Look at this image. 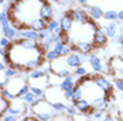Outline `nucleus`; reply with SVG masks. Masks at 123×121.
<instances>
[{"label": "nucleus", "instance_id": "40", "mask_svg": "<svg viewBox=\"0 0 123 121\" xmlns=\"http://www.w3.org/2000/svg\"><path fill=\"white\" fill-rule=\"evenodd\" d=\"M9 1H12V3H16V1H19V0H9Z\"/></svg>", "mask_w": 123, "mask_h": 121}, {"label": "nucleus", "instance_id": "1", "mask_svg": "<svg viewBox=\"0 0 123 121\" xmlns=\"http://www.w3.org/2000/svg\"><path fill=\"white\" fill-rule=\"evenodd\" d=\"M62 97L64 99V92L62 91L60 87H58V85H51L48 89H46V99L51 104L59 103Z\"/></svg>", "mask_w": 123, "mask_h": 121}, {"label": "nucleus", "instance_id": "3", "mask_svg": "<svg viewBox=\"0 0 123 121\" xmlns=\"http://www.w3.org/2000/svg\"><path fill=\"white\" fill-rule=\"evenodd\" d=\"M107 35L105 33V31L102 27H96V29H94V35H92V44L95 47H103L107 44Z\"/></svg>", "mask_w": 123, "mask_h": 121}, {"label": "nucleus", "instance_id": "2", "mask_svg": "<svg viewBox=\"0 0 123 121\" xmlns=\"http://www.w3.org/2000/svg\"><path fill=\"white\" fill-rule=\"evenodd\" d=\"M66 60H67V64L71 69H76L86 60V55H82L79 52H71L68 56H66Z\"/></svg>", "mask_w": 123, "mask_h": 121}, {"label": "nucleus", "instance_id": "6", "mask_svg": "<svg viewBox=\"0 0 123 121\" xmlns=\"http://www.w3.org/2000/svg\"><path fill=\"white\" fill-rule=\"evenodd\" d=\"M94 81H95V84L100 88V91L103 92L105 94L111 93V91H112V85H111V82L106 79L105 76H96V77H94Z\"/></svg>", "mask_w": 123, "mask_h": 121}, {"label": "nucleus", "instance_id": "7", "mask_svg": "<svg viewBox=\"0 0 123 121\" xmlns=\"http://www.w3.org/2000/svg\"><path fill=\"white\" fill-rule=\"evenodd\" d=\"M70 16L72 17L74 23H76V24H84L87 20V13L80 8H72L70 11Z\"/></svg>", "mask_w": 123, "mask_h": 121}, {"label": "nucleus", "instance_id": "31", "mask_svg": "<svg viewBox=\"0 0 123 121\" xmlns=\"http://www.w3.org/2000/svg\"><path fill=\"white\" fill-rule=\"evenodd\" d=\"M114 85H115V88H117L118 91L123 93V79H117L115 82H114Z\"/></svg>", "mask_w": 123, "mask_h": 121}, {"label": "nucleus", "instance_id": "24", "mask_svg": "<svg viewBox=\"0 0 123 121\" xmlns=\"http://www.w3.org/2000/svg\"><path fill=\"white\" fill-rule=\"evenodd\" d=\"M30 91L32 92V93H34L36 97H43V94H44L43 89H42V88H39V87H35V85H31Z\"/></svg>", "mask_w": 123, "mask_h": 121}, {"label": "nucleus", "instance_id": "20", "mask_svg": "<svg viewBox=\"0 0 123 121\" xmlns=\"http://www.w3.org/2000/svg\"><path fill=\"white\" fill-rule=\"evenodd\" d=\"M103 17H105L106 20H108V21L119 20V19H118V12H117V11H112V9H110V11H105Z\"/></svg>", "mask_w": 123, "mask_h": 121}, {"label": "nucleus", "instance_id": "14", "mask_svg": "<svg viewBox=\"0 0 123 121\" xmlns=\"http://www.w3.org/2000/svg\"><path fill=\"white\" fill-rule=\"evenodd\" d=\"M74 104H75V106H76L78 112H82V113H87L92 109L91 103H90L88 100H86V99H82V100L76 101V103H74Z\"/></svg>", "mask_w": 123, "mask_h": 121}, {"label": "nucleus", "instance_id": "22", "mask_svg": "<svg viewBox=\"0 0 123 121\" xmlns=\"http://www.w3.org/2000/svg\"><path fill=\"white\" fill-rule=\"evenodd\" d=\"M19 99H20V100H23V101H25L27 104H32L35 100H36V96H35V94L30 91V92H27L25 94H23L22 97H19Z\"/></svg>", "mask_w": 123, "mask_h": 121}, {"label": "nucleus", "instance_id": "10", "mask_svg": "<svg viewBox=\"0 0 123 121\" xmlns=\"http://www.w3.org/2000/svg\"><path fill=\"white\" fill-rule=\"evenodd\" d=\"M40 17L44 19L46 21L52 20V17H54V8L51 7V4L47 3V1H44L42 8H40Z\"/></svg>", "mask_w": 123, "mask_h": 121}, {"label": "nucleus", "instance_id": "43", "mask_svg": "<svg viewBox=\"0 0 123 121\" xmlns=\"http://www.w3.org/2000/svg\"><path fill=\"white\" fill-rule=\"evenodd\" d=\"M122 59H123V57H122Z\"/></svg>", "mask_w": 123, "mask_h": 121}, {"label": "nucleus", "instance_id": "5", "mask_svg": "<svg viewBox=\"0 0 123 121\" xmlns=\"http://www.w3.org/2000/svg\"><path fill=\"white\" fill-rule=\"evenodd\" d=\"M19 37L20 39H28V40L39 41V32L30 27H23L19 29Z\"/></svg>", "mask_w": 123, "mask_h": 121}, {"label": "nucleus", "instance_id": "16", "mask_svg": "<svg viewBox=\"0 0 123 121\" xmlns=\"http://www.w3.org/2000/svg\"><path fill=\"white\" fill-rule=\"evenodd\" d=\"M59 87H60V89L63 92H67V91H72L74 89V87H75V84H74V77L72 76H68V77H64L63 79V81L59 84Z\"/></svg>", "mask_w": 123, "mask_h": 121}, {"label": "nucleus", "instance_id": "35", "mask_svg": "<svg viewBox=\"0 0 123 121\" xmlns=\"http://www.w3.org/2000/svg\"><path fill=\"white\" fill-rule=\"evenodd\" d=\"M6 69H7V64H6V61H4V60H1V63H0V71L4 72Z\"/></svg>", "mask_w": 123, "mask_h": 121}, {"label": "nucleus", "instance_id": "37", "mask_svg": "<svg viewBox=\"0 0 123 121\" xmlns=\"http://www.w3.org/2000/svg\"><path fill=\"white\" fill-rule=\"evenodd\" d=\"M118 19H119L120 21H123V9L118 12Z\"/></svg>", "mask_w": 123, "mask_h": 121}, {"label": "nucleus", "instance_id": "32", "mask_svg": "<svg viewBox=\"0 0 123 121\" xmlns=\"http://www.w3.org/2000/svg\"><path fill=\"white\" fill-rule=\"evenodd\" d=\"M0 45L3 47V48H8L11 44H9V39L8 37H6V36H3L1 39H0Z\"/></svg>", "mask_w": 123, "mask_h": 121}, {"label": "nucleus", "instance_id": "41", "mask_svg": "<svg viewBox=\"0 0 123 121\" xmlns=\"http://www.w3.org/2000/svg\"><path fill=\"white\" fill-rule=\"evenodd\" d=\"M95 121H99V120H95Z\"/></svg>", "mask_w": 123, "mask_h": 121}, {"label": "nucleus", "instance_id": "4", "mask_svg": "<svg viewBox=\"0 0 123 121\" xmlns=\"http://www.w3.org/2000/svg\"><path fill=\"white\" fill-rule=\"evenodd\" d=\"M87 61H88L90 67H91V69L94 71V72H96V73L103 72V69H105V68H103V63H102L100 57H99L98 55L90 53L88 57H87Z\"/></svg>", "mask_w": 123, "mask_h": 121}, {"label": "nucleus", "instance_id": "18", "mask_svg": "<svg viewBox=\"0 0 123 121\" xmlns=\"http://www.w3.org/2000/svg\"><path fill=\"white\" fill-rule=\"evenodd\" d=\"M47 29L51 32V33H62V28H60V23L55 19L48 21V24H47Z\"/></svg>", "mask_w": 123, "mask_h": 121}, {"label": "nucleus", "instance_id": "38", "mask_svg": "<svg viewBox=\"0 0 123 121\" xmlns=\"http://www.w3.org/2000/svg\"><path fill=\"white\" fill-rule=\"evenodd\" d=\"M6 1H8V0H0V3H1V6H3V4L6 3Z\"/></svg>", "mask_w": 123, "mask_h": 121}, {"label": "nucleus", "instance_id": "28", "mask_svg": "<svg viewBox=\"0 0 123 121\" xmlns=\"http://www.w3.org/2000/svg\"><path fill=\"white\" fill-rule=\"evenodd\" d=\"M54 49H55V52L59 55V56H62V53H63V49H64V43L60 40L59 43H56L55 45H54Z\"/></svg>", "mask_w": 123, "mask_h": 121}, {"label": "nucleus", "instance_id": "30", "mask_svg": "<svg viewBox=\"0 0 123 121\" xmlns=\"http://www.w3.org/2000/svg\"><path fill=\"white\" fill-rule=\"evenodd\" d=\"M92 117H94V120H103L105 118V112L103 110H94V113H92Z\"/></svg>", "mask_w": 123, "mask_h": 121}, {"label": "nucleus", "instance_id": "42", "mask_svg": "<svg viewBox=\"0 0 123 121\" xmlns=\"http://www.w3.org/2000/svg\"><path fill=\"white\" fill-rule=\"evenodd\" d=\"M56 1H58V0H56Z\"/></svg>", "mask_w": 123, "mask_h": 121}, {"label": "nucleus", "instance_id": "19", "mask_svg": "<svg viewBox=\"0 0 123 121\" xmlns=\"http://www.w3.org/2000/svg\"><path fill=\"white\" fill-rule=\"evenodd\" d=\"M46 71L43 68H36V69H32L28 75V79L30 80H36V79H42V77H46Z\"/></svg>", "mask_w": 123, "mask_h": 121}, {"label": "nucleus", "instance_id": "9", "mask_svg": "<svg viewBox=\"0 0 123 121\" xmlns=\"http://www.w3.org/2000/svg\"><path fill=\"white\" fill-rule=\"evenodd\" d=\"M59 23H60L62 33H68V32L72 29V25H74V20H72V17L70 16V13L62 16V19L59 20Z\"/></svg>", "mask_w": 123, "mask_h": 121}, {"label": "nucleus", "instance_id": "36", "mask_svg": "<svg viewBox=\"0 0 123 121\" xmlns=\"http://www.w3.org/2000/svg\"><path fill=\"white\" fill-rule=\"evenodd\" d=\"M76 3H79L80 6H87L88 4V0H75Z\"/></svg>", "mask_w": 123, "mask_h": 121}, {"label": "nucleus", "instance_id": "26", "mask_svg": "<svg viewBox=\"0 0 123 121\" xmlns=\"http://www.w3.org/2000/svg\"><path fill=\"white\" fill-rule=\"evenodd\" d=\"M52 106H54V109H55V112H56V113H63V112H66V105L62 103V101L52 104Z\"/></svg>", "mask_w": 123, "mask_h": 121}, {"label": "nucleus", "instance_id": "15", "mask_svg": "<svg viewBox=\"0 0 123 121\" xmlns=\"http://www.w3.org/2000/svg\"><path fill=\"white\" fill-rule=\"evenodd\" d=\"M0 23H1V32L4 33H7L9 31V28H11V25H9V19H8V12L7 11H1L0 12Z\"/></svg>", "mask_w": 123, "mask_h": 121}, {"label": "nucleus", "instance_id": "33", "mask_svg": "<svg viewBox=\"0 0 123 121\" xmlns=\"http://www.w3.org/2000/svg\"><path fill=\"white\" fill-rule=\"evenodd\" d=\"M1 121H16V117L13 115H9V113H6V115L1 116Z\"/></svg>", "mask_w": 123, "mask_h": 121}, {"label": "nucleus", "instance_id": "17", "mask_svg": "<svg viewBox=\"0 0 123 121\" xmlns=\"http://www.w3.org/2000/svg\"><path fill=\"white\" fill-rule=\"evenodd\" d=\"M83 99V87L82 85H75L74 89H72V96H71V101L72 103H76V101L82 100Z\"/></svg>", "mask_w": 123, "mask_h": 121}, {"label": "nucleus", "instance_id": "12", "mask_svg": "<svg viewBox=\"0 0 123 121\" xmlns=\"http://www.w3.org/2000/svg\"><path fill=\"white\" fill-rule=\"evenodd\" d=\"M47 24H48V21H46L44 19L36 17L35 20L31 21V24L28 25V27L35 29V31H37V32H40V31H43V29H47Z\"/></svg>", "mask_w": 123, "mask_h": 121}, {"label": "nucleus", "instance_id": "39", "mask_svg": "<svg viewBox=\"0 0 123 121\" xmlns=\"http://www.w3.org/2000/svg\"><path fill=\"white\" fill-rule=\"evenodd\" d=\"M120 118H123V109L120 110Z\"/></svg>", "mask_w": 123, "mask_h": 121}, {"label": "nucleus", "instance_id": "25", "mask_svg": "<svg viewBox=\"0 0 123 121\" xmlns=\"http://www.w3.org/2000/svg\"><path fill=\"white\" fill-rule=\"evenodd\" d=\"M66 112L70 116H76L78 109H76V106H75V104H67V105H66Z\"/></svg>", "mask_w": 123, "mask_h": 121}, {"label": "nucleus", "instance_id": "21", "mask_svg": "<svg viewBox=\"0 0 123 121\" xmlns=\"http://www.w3.org/2000/svg\"><path fill=\"white\" fill-rule=\"evenodd\" d=\"M58 57H60L58 53L55 52V49H49V51H47V52H44V60H48V61H54V60H56Z\"/></svg>", "mask_w": 123, "mask_h": 121}, {"label": "nucleus", "instance_id": "29", "mask_svg": "<svg viewBox=\"0 0 123 121\" xmlns=\"http://www.w3.org/2000/svg\"><path fill=\"white\" fill-rule=\"evenodd\" d=\"M49 35H51V32H49L48 29H43V31H40V32H39V41H37V43H40V41H43V40L48 39Z\"/></svg>", "mask_w": 123, "mask_h": 121}, {"label": "nucleus", "instance_id": "13", "mask_svg": "<svg viewBox=\"0 0 123 121\" xmlns=\"http://www.w3.org/2000/svg\"><path fill=\"white\" fill-rule=\"evenodd\" d=\"M102 28H103V31H105V33L107 35L108 39H115L118 36V27H117V23H114V21L108 23L106 27H102Z\"/></svg>", "mask_w": 123, "mask_h": 121}, {"label": "nucleus", "instance_id": "34", "mask_svg": "<svg viewBox=\"0 0 123 121\" xmlns=\"http://www.w3.org/2000/svg\"><path fill=\"white\" fill-rule=\"evenodd\" d=\"M103 121H117V120H115V117H114V116L107 115V116H105V118H103Z\"/></svg>", "mask_w": 123, "mask_h": 121}, {"label": "nucleus", "instance_id": "27", "mask_svg": "<svg viewBox=\"0 0 123 121\" xmlns=\"http://www.w3.org/2000/svg\"><path fill=\"white\" fill-rule=\"evenodd\" d=\"M75 75H76L79 79L80 77H86L87 76V69L83 67V65H80V67H78L76 69H75Z\"/></svg>", "mask_w": 123, "mask_h": 121}, {"label": "nucleus", "instance_id": "11", "mask_svg": "<svg viewBox=\"0 0 123 121\" xmlns=\"http://www.w3.org/2000/svg\"><path fill=\"white\" fill-rule=\"evenodd\" d=\"M86 13H87V15H88L91 19H94V20H99V19L103 17V15H105L103 9H102L99 6H91V7H88Z\"/></svg>", "mask_w": 123, "mask_h": 121}, {"label": "nucleus", "instance_id": "8", "mask_svg": "<svg viewBox=\"0 0 123 121\" xmlns=\"http://www.w3.org/2000/svg\"><path fill=\"white\" fill-rule=\"evenodd\" d=\"M94 44L92 43H90V41H76L74 44V49H76L79 53H82V55H88V53H91V51H92V48H94Z\"/></svg>", "mask_w": 123, "mask_h": 121}, {"label": "nucleus", "instance_id": "23", "mask_svg": "<svg viewBox=\"0 0 123 121\" xmlns=\"http://www.w3.org/2000/svg\"><path fill=\"white\" fill-rule=\"evenodd\" d=\"M3 73H4V76H6V79H12V77L18 76V71H16V68H7Z\"/></svg>", "mask_w": 123, "mask_h": 121}]
</instances>
